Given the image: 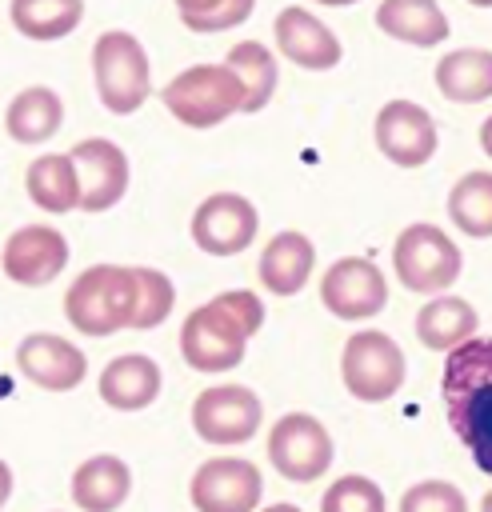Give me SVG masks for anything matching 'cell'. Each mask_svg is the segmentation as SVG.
I'll return each mask as SVG.
<instances>
[{
  "label": "cell",
  "instance_id": "1",
  "mask_svg": "<svg viewBox=\"0 0 492 512\" xmlns=\"http://www.w3.org/2000/svg\"><path fill=\"white\" fill-rule=\"evenodd\" d=\"M440 396L456 440L472 464L492 476V336H468L448 352Z\"/></svg>",
  "mask_w": 492,
  "mask_h": 512
},
{
  "label": "cell",
  "instance_id": "2",
  "mask_svg": "<svg viewBox=\"0 0 492 512\" xmlns=\"http://www.w3.org/2000/svg\"><path fill=\"white\" fill-rule=\"evenodd\" d=\"M136 308V272L120 264H96L80 272L64 296V312L76 332L84 336H112L132 328Z\"/></svg>",
  "mask_w": 492,
  "mask_h": 512
},
{
  "label": "cell",
  "instance_id": "3",
  "mask_svg": "<svg viewBox=\"0 0 492 512\" xmlns=\"http://www.w3.org/2000/svg\"><path fill=\"white\" fill-rule=\"evenodd\" d=\"M164 108L188 128H212L244 108V88L228 64H192L160 92Z\"/></svg>",
  "mask_w": 492,
  "mask_h": 512
},
{
  "label": "cell",
  "instance_id": "4",
  "mask_svg": "<svg viewBox=\"0 0 492 512\" xmlns=\"http://www.w3.org/2000/svg\"><path fill=\"white\" fill-rule=\"evenodd\" d=\"M92 76L104 108L116 116H128L148 100L152 64L144 44L132 32H104L92 44Z\"/></svg>",
  "mask_w": 492,
  "mask_h": 512
},
{
  "label": "cell",
  "instance_id": "5",
  "mask_svg": "<svg viewBox=\"0 0 492 512\" xmlns=\"http://www.w3.org/2000/svg\"><path fill=\"white\" fill-rule=\"evenodd\" d=\"M404 372H408L404 348L388 332H376V328L372 332H352L344 352H340L344 388L364 404L392 400L404 384Z\"/></svg>",
  "mask_w": 492,
  "mask_h": 512
},
{
  "label": "cell",
  "instance_id": "6",
  "mask_svg": "<svg viewBox=\"0 0 492 512\" xmlns=\"http://www.w3.org/2000/svg\"><path fill=\"white\" fill-rule=\"evenodd\" d=\"M460 248L436 224H408L392 244V268L408 292L436 296L460 276Z\"/></svg>",
  "mask_w": 492,
  "mask_h": 512
},
{
  "label": "cell",
  "instance_id": "7",
  "mask_svg": "<svg viewBox=\"0 0 492 512\" xmlns=\"http://www.w3.org/2000/svg\"><path fill=\"white\" fill-rule=\"evenodd\" d=\"M332 456H336V448H332L328 428L308 412H288L268 432V460L276 464L280 476H288L296 484L324 476L332 468Z\"/></svg>",
  "mask_w": 492,
  "mask_h": 512
},
{
  "label": "cell",
  "instance_id": "8",
  "mask_svg": "<svg viewBox=\"0 0 492 512\" xmlns=\"http://www.w3.org/2000/svg\"><path fill=\"white\" fill-rule=\"evenodd\" d=\"M260 420H264L260 396L244 384L204 388L192 404V428L208 444H244L248 436H256Z\"/></svg>",
  "mask_w": 492,
  "mask_h": 512
},
{
  "label": "cell",
  "instance_id": "9",
  "mask_svg": "<svg viewBox=\"0 0 492 512\" xmlns=\"http://www.w3.org/2000/svg\"><path fill=\"white\" fill-rule=\"evenodd\" d=\"M244 348H248V336L212 300L184 316L180 356H184L188 368H196V372H228V368H236L244 360Z\"/></svg>",
  "mask_w": 492,
  "mask_h": 512
},
{
  "label": "cell",
  "instance_id": "10",
  "mask_svg": "<svg viewBox=\"0 0 492 512\" xmlns=\"http://www.w3.org/2000/svg\"><path fill=\"white\" fill-rule=\"evenodd\" d=\"M260 212L240 192H212L192 212V240L208 256H236L256 240Z\"/></svg>",
  "mask_w": 492,
  "mask_h": 512
},
{
  "label": "cell",
  "instance_id": "11",
  "mask_svg": "<svg viewBox=\"0 0 492 512\" xmlns=\"http://www.w3.org/2000/svg\"><path fill=\"white\" fill-rule=\"evenodd\" d=\"M320 300L340 320H368L388 304V280L372 260L344 256L320 276Z\"/></svg>",
  "mask_w": 492,
  "mask_h": 512
},
{
  "label": "cell",
  "instance_id": "12",
  "mask_svg": "<svg viewBox=\"0 0 492 512\" xmlns=\"http://www.w3.org/2000/svg\"><path fill=\"white\" fill-rule=\"evenodd\" d=\"M376 148L400 164V168H420L432 160L440 136H436V120L416 104V100H388L376 112Z\"/></svg>",
  "mask_w": 492,
  "mask_h": 512
},
{
  "label": "cell",
  "instance_id": "13",
  "mask_svg": "<svg viewBox=\"0 0 492 512\" xmlns=\"http://www.w3.org/2000/svg\"><path fill=\"white\" fill-rule=\"evenodd\" d=\"M188 492H192L196 512H252L264 496V480L256 464L220 456L196 468Z\"/></svg>",
  "mask_w": 492,
  "mask_h": 512
},
{
  "label": "cell",
  "instance_id": "14",
  "mask_svg": "<svg viewBox=\"0 0 492 512\" xmlns=\"http://www.w3.org/2000/svg\"><path fill=\"white\" fill-rule=\"evenodd\" d=\"M68 156L80 176V208L84 212H104L128 192V156L120 144L92 136V140H80Z\"/></svg>",
  "mask_w": 492,
  "mask_h": 512
},
{
  "label": "cell",
  "instance_id": "15",
  "mask_svg": "<svg viewBox=\"0 0 492 512\" xmlns=\"http://www.w3.org/2000/svg\"><path fill=\"white\" fill-rule=\"evenodd\" d=\"M68 264V240L48 224H24L4 244V272L24 288L52 284Z\"/></svg>",
  "mask_w": 492,
  "mask_h": 512
},
{
  "label": "cell",
  "instance_id": "16",
  "mask_svg": "<svg viewBox=\"0 0 492 512\" xmlns=\"http://www.w3.org/2000/svg\"><path fill=\"white\" fill-rule=\"evenodd\" d=\"M272 32H276V48H280L292 64H300V68H308V72H328V68H336L340 56H344V48H340V40L332 36V28H328L320 16H312L308 8H300V4L280 8L276 20H272Z\"/></svg>",
  "mask_w": 492,
  "mask_h": 512
},
{
  "label": "cell",
  "instance_id": "17",
  "mask_svg": "<svg viewBox=\"0 0 492 512\" xmlns=\"http://www.w3.org/2000/svg\"><path fill=\"white\" fill-rule=\"evenodd\" d=\"M16 368L36 384V388H48V392H72L84 372H88V360L84 352L64 340V336H52V332H32L20 340L16 348Z\"/></svg>",
  "mask_w": 492,
  "mask_h": 512
},
{
  "label": "cell",
  "instance_id": "18",
  "mask_svg": "<svg viewBox=\"0 0 492 512\" xmlns=\"http://www.w3.org/2000/svg\"><path fill=\"white\" fill-rule=\"evenodd\" d=\"M316 268V248L304 232H276L260 252V284L276 296H296Z\"/></svg>",
  "mask_w": 492,
  "mask_h": 512
},
{
  "label": "cell",
  "instance_id": "19",
  "mask_svg": "<svg viewBox=\"0 0 492 512\" xmlns=\"http://www.w3.org/2000/svg\"><path fill=\"white\" fill-rule=\"evenodd\" d=\"M156 396H160V364L152 356L128 352L100 372V400L112 404L116 412H140Z\"/></svg>",
  "mask_w": 492,
  "mask_h": 512
},
{
  "label": "cell",
  "instance_id": "20",
  "mask_svg": "<svg viewBox=\"0 0 492 512\" xmlns=\"http://www.w3.org/2000/svg\"><path fill=\"white\" fill-rule=\"evenodd\" d=\"M376 28L412 48H436L448 40V16L436 0H380Z\"/></svg>",
  "mask_w": 492,
  "mask_h": 512
},
{
  "label": "cell",
  "instance_id": "21",
  "mask_svg": "<svg viewBox=\"0 0 492 512\" xmlns=\"http://www.w3.org/2000/svg\"><path fill=\"white\" fill-rule=\"evenodd\" d=\"M132 492V472L120 456H88L72 472V500L84 512H116Z\"/></svg>",
  "mask_w": 492,
  "mask_h": 512
},
{
  "label": "cell",
  "instance_id": "22",
  "mask_svg": "<svg viewBox=\"0 0 492 512\" xmlns=\"http://www.w3.org/2000/svg\"><path fill=\"white\" fill-rule=\"evenodd\" d=\"M60 124H64V104L44 84H32V88L16 92L8 112H4V128L16 144H44L60 132Z\"/></svg>",
  "mask_w": 492,
  "mask_h": 512
},
{
  "label": "cell",
  "instance_id": "23",
  "mask_svg": "<svg viewBox=\"0 0 492 512\" xmlns=\"http://www.w3.org/2000/svg\"><path fill=\"white\" fill-rule=\"evenodd\" d=\"M436 88L452 104H480L492 96V52L488 48H456L436 64Z\"/></svg>",
  "mask_w": 492,
  "mask_h": 512
},
{
  "label": "cell",
  "instance_id": "24",
  "mask_svg": "<svg viewBox=\"0 0 492 512\" xmlns=\"http://www.w3.org/2000/svg\"><path fill=\"white\" fill-rule=\"evenodd\" d=\"M24 188L36 208L44 212H72L80 208V176L68 152H44L28 164Z\"/></svg>",
  "mask_w": 492,
  "mask_h": 512
},
{
  "label": "cell",
  "instance_id": "25",
  "mask_svg": "<svg viewBox=\"0 0 492 512\" xmlns=\"http://www.w3.org/2000/svg\"><path fill=\"white\" fill-rule=\"evenodd\" d=\"M476 308L460 296H432L420 312H416V336L424 348L432 352H452L456 344H464L468 336H476Z\"/></svg>",
  "mask_w": 492,
  "mask_h": 512
},
{
  "label": "cell",
  "instance_id": "26",
  "mask_svg": "<svg viewBox=\"0 0 492 512\" xmlns=\"http://www.w3.org/2000/svg\"><path fill=\"white\" fill-rule=\"evenodd\" d=\"M8 16L28 40H60L84 20V0H12Z\"/></svg>",
  "mask_w": 492,
  "mask_h": 512
},
{
  "label": "cell",
  "instance_id": "27",
  "mask_svg": "<svg viewBox=\"0 0 492 512\" xmlns=\"http://www.w3.org/2000/svg\"><path fill=\"white\" fill-rule=\"evenodd\" d=\"M224 64L236 72V80L244 88V108L240 112H260L272 100L276 80H280L276 76V56L264 44H256V40H244V44H232L228 48Z\"/></svg>",
  "mask_w": 492,
  "mask_h": 512
},
{
  "label": "cell",
  "instance_id": "28",
  "mask_svg": "<svg viewBox=\"0 0 492 512\" xmlns=\"http://www.w3.org/2000/svg\"><path fill=\"white\" fill-rule=\"evenodd\" d=\"M448 216L472 240L492 236V172L460 176L452 184V192H448Z\"/></svg>",
  "mask_w": 492,
  "mask_h": 512
},
{
  "label": "cell",
  "instance_id": "29",
  "mask_svg": "<svg viewBox=\"0 0 492 512\" xmlns=\"http://www.w3.org/2000/svg\"><path fill=\"white\" fill-rule=\"evenodd\" d=\"M136 272V308H132V328H156L172 316L176 288L160 268H132Z\"/></svg>",
  "mask_w": 492,
  "mask_h": 512
},
{
  "label": "cell",
  "instance_id": "30",
  "mask_svg": "<svg viewBox=\"0 0 492 512\" xmlns=\"http://www.w3.org/2000/svg\"><path fill=\"white\" fill-rule=\"evenodd\" d=\"M320 512H388V504L376 480L352 472L328 484V492L320 496Z\"/></svg>",
  "mask_w": 492,
  "mask_h": 512
},
{
  "label": "cell",
  "instance_id": "31",
  "mask_svg": "<svg viewBox=\"0 0 492 512\" xmlns=\"http://www.w3.org/2000/svg\"><path fill=\"white\" fill-rule=\"evenodd\" d=\"M400 512H468V500L448 480H420L400 496Z\"/></svg>",
  "mask_w": 492,
  "mask_h": 512
},
{
  "label": "cell",
  "instance_id": "32",
  "mask_svg": "<svg viewBox=\"0 0 492 512\" xmlns=\"http://www.w3.org/2000/svg\"><path fill=\"white\" fill-rule=\"evenodd\" d=\"M212 304H216V308H220L244 336H256L260 324H264V304H260V296L248 292V288H228V292L212 296Z\"/></svg>",
  "mask_w": 492,
  "mask_h": 512
},
{
  "label": "cell",
  "instance_id": "33",
  "mask_svg": "<svg viewBox=\"0 0 492 512\" xmlns=\"http://www.w3.org/2000/svg\"><path fill=\"white\" fill-rule=\"evenodd\" d=\"M252 8H256V0H216L208 12L184 16V24H188L192 32H228V28L244 24V20L252 16Z\"/></svg>",
  "mask_w": 492,
  "mask_h": 512
},
{
  "label": "cell",
  "instance_id": "34",
  "mask_svg": "<svg viewBox=\"0 0 492 512\" xmlns=\"http://www.w3.org/2000/svg\"><path fill=\"white\" fill-rule=\"evenodd\" d=\"M216 0H176V8H180V20L184 16H200V12H208Z\"/></svg>",
  "mask_w": 492,
  "mask_h": 512
},
{
  "label": "cell",
  "instance_id": "35",
  "mask_svg": "<svg viewBox=\"0 0 492 512\" xmlns=\"http://www.w3.org/2000/svg\"><path fill=\"white\" fill-rule=\"evenodd\" d=\"M8 496H12V468L0 460V508L8 504Z\"/></svg>",
  "mask_w": 492,
  "mask_h": 512
},
{
  "label": "cell",
  "instance_id": "36",
  "mask_svg": "<svg viewBox=\"0 0 492 512\" xmlns=\"http://www.w3.org/2000/svg\"><path fill=\"white\" fill-rule=\"evenodd\" d=\"M480 148H484V152L492 156V116H488V120L480 124Z\"/></svg>",
  "mask_w": 492,
  "mask_h": 512
},
{
  "label": "cell",
  "instance_id": "37",
  "mask_svg": "<svg viewBox=\"0 0 492 512\" xmlns=\"http://www.w3.org/2000/svg\"><path fill=\"white\" fill-rule=\"evenodd\" d=\"M264 512H300L296 504H272V508H264Z\"/></svg>",
  "mask_w": 492,
  "mask_h": 512
},
{
  "label": "cell",
  "instance_id": "38",
  "mask_svg": "<svg viewBox=\"0 0 492 512\" xmlns=\"http://www.w3.org/2000/svg\"><path fill=\"white\" fill-rule=\"evenodd\" d=\"M316 4H328V8H344V4H356V0H316Z\"/></svg>",
  "mask_w": 492,
  "mask_h": 512
},
{
  "label": "cell",
  "instance_id": "39",
  "mask_svg": "<svg viewBox=\"0 0 492 512\" xmlns=\"http://www.w3.org/2000/svg\"><path fill=\"white\" fill-rule=\"evenodd\" d=\"M480 512H492V492L484 496V504H480Z\"/></svg>",
  "mask_w": 492,
  "mask_h": 512
},
{
  "label": "cell",
  "instance_id": "40",
  "mask_svg": "<svg viewBox=\"0 0 492 512\" xmlns=\"http://www.w3.org/2000/svg\"><path fill=\"white\" fill-rule=\"evenodd\" d=\"M468 4H476V8H492V0H468Z\"/></svg>",
  "mask_w": 492,
  "mask_h": 512
}]
</instances>
